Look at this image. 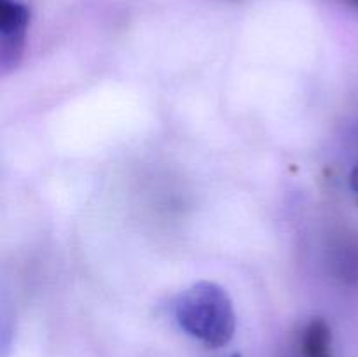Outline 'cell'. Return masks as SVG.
I'll return each instance as SVG.
<instances>
[{"label": "cell", "instance_id": "cell-4", "mask_svg": "<svg viewBox=\"0 0 358 357\" xmlns=\"http://www.w3.org/2000/svg\"><path fill=\"white\" fill-rule=\"evenodd\" d=\"M350 188H352L353 195H355L357 200H358V163L355 164V168L352 170V175H350Z\"/></svg>", "mask_w": 358, "mask_h": 357}, {"label": "cell", "instance_id": "cell-3", "mask_svg": "<svg viewBox=\"0 0 358 357\" xmlns=\"http://www.w3.org/2000/svg\"><path fill=\"white\" fill-rule=\"evenodd\" d=\"M301 349L304 357H334L332 356V331L324 318H313L304 328Z\"/></svg>", "mask_w": 358, "mask_h": 357}, {"label": "cell", "instance_id": "cell-2", "mask_svg": "<svg viewBox=\"0 0 358 357\" xmlns=\"http://www.w3.org/2000/svg\"><path fill=\"white\" fill-rule=\"evenodd\" d=\"M30 24V9L23 0H0V65L3 74L20 65Z\"/></svg>", "mask_w": 358, "mask_h": 357}, {"label": "cell", "instance_id": "cell-1", "mask_svg": "<svg viewBox=\"0 0 358 357\" xmlns=\"http://www.w3.org/2000/svg\"><path fill=\"white\" fill-rule=\"evenodd\" d=\"M173 314L182 331L210 349L227 345L236 331V315L229 294L208 280L187 287L175 301Z\"/></svg>", "mask_w": 358, "mask_h": 357}, {"label": "cell", "instance_id": "cell-5", "mask_svg": "<svg viewBox=\"0 0 358 357\" xmlns=\"http://www.w3.org/2000/svg\"><path fill=\"white\" fill-rule=\"evenodd\" d=\"M352 2H353V4H355V6L358 7V0H352Z\"/></svg>", "mask_w": 358, "mask_h": 357}, {"label": "cell", "instance_id": "cell-6", "mask_svg": "<svg viewBox=\"0 0 358 357\" xmlns=\"http://www.w3.org/2000/svg\"><path fill=\"white\" fill-rule=\"evenodd\" d=\"M231 357H241V356H240V354H234V356H231Z\"/></svg>", "mask_w": 358, "mask_h": 357}]
</instances>
